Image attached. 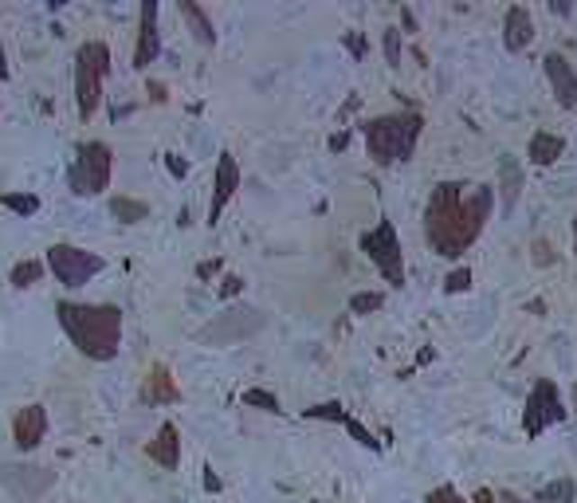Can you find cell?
<instances>
[{
	"label": "cell",
	"instance_id": "cell-1",
	"mask_svg": "<svg viewBox=\"0 0 577 503\" xmlns=\"http://www.w3.org/2000/svg\"><path fill=\"white\" fill-rule=\"evenodd\" d=\"M495 205L491 185H464V181H440L424 205V237L432 252L444 260H460L483 232Z\"/></svg>",
	"mask_w": 577,
	"mask_h": 503
},
{
	"label": "cell",
	"instance_id": "cell-2",
	"mask_svg": "<svg viewBox=\"0 0 577 503\" xmlns=\"http://www.w3.org/2000/svg\"><path fill=\"white\" fill-rule=\"evenodd\" d=\"M59 327L75 350L95 362H111L122 346V311L111 303H59Z\"/></svg>",
	"mask_w": 577,
	"mask_h": 503
},
{
	"label": "cell",
	"instance_id": "cell-3",
	"mask_svg": "<svg viewBox=\"0 0 577 503\" xmlns=\"http://www.w3.org/2000/svg\"><path fill=\"white\" fill-rule=\"evenodd\" d=\"M362 130H365L369 157H374L377 166H401V162H409L412 149H417V142H420L424 114L420 111L381 114V119H369Z\"/></svg>",
	"mask_w": 577,
	"mask_h": 503
},
{
	"label": "cell",
	"instance_id": "cell-4",
	"mask_svg": "<svg viewBox=\"0 0 577 503\" xmlns=\"http://www.w3.org/2000/svg\"><path fill=\"white\" fill-rule=\"evenodd\" d=\"M111 75V48L103 40H91V44L79 48L75 56V103H79V119H95L103 103V79Z\"/></svg>",
	"mask_w": 577,
	"mask_h": 503
},
{
	"label": "cell",
	"instance_id": "cell-5",
	"mask_svg": "<svg viewBox=\"0 0 577 503\" xmlns=\"http://www.w3.org/2000/svg\"><path fill=\"white\" fill-rule=\"evenodd\" d=\"M111 169H114V154L106 142H83L75 162L68 169V185L75 197H99V193L111 185Z\"/></svg>",
	"mask_w": 577,
	"mask_h": 503
},
{
	"label": "cell",
	"instance_id": "cell-6",
	"mask_svg": "<svg viewBox=\"0 0 577 503\" xmlns=\"http://www.w3.org/2000/svg\"><path fill=\"white\" fill-rule=\"evenodd\" d=\"M362 252L374 260V267L385 275L389 287H405V252H401V237L393 229V220H377L374 229L362 232Z\"/></svg>",
	"mask_w": 577,
	"mask_h": 503
},
{
	"label": "cell",
	"instance_id": "cell-7",
	"mask_svg": "<svg viewBox=\"0 0 577 503\" xmlns=\"http://www.w3.org/2000/svg\"><path fill=\"white\" fill-rule=\"evenodd\" d=\"M267 327V315L259 311V307H228L224 315H216L209 327H201V342H212V346H232V342H244L259 335V330Z\"/></svg>",
	"mask_w": 577,
	"mask_h": 503
},
{
	"label": "cell",
	"instance_id": "cell-8",
	"mask_svg": "<svg viewBox=\"0 0 577 503\" xmlns=\"http://www.w3.org/2000/svg\"><path fill=\"white\" fill-rule=\"evenodd\" d=\"M48 267L56 272V280L63 287H83L86 280H95L106 264H103V256L83 252V248H75V244H51L48 248Z\"/></svg>",
	"mask_w": 577,
	"mask_h": 503
},
{
	"label": "cell",
	"instance_id": "cell-9",
	"mask_svg": "<svg viewBox=\"0 0 577 503\" xmlns=\"http://www.w3.org/2000/svg\"><path fill=\"white\" fill-rule=\"evenodd\" d=\"M558 421H565L562 393H558V385H554L550 378H542L535 390H530L527 409H522V433H527V436H542L550 425H558Z\"/></svg>",
	"mask_w": 577,
	"mask_h": 503
},
{
	"label": "cell",
	"instance_id": "cell-10",
	"mask_svg": "<svg viewBox=\"0 0 577 503\" xmlns=\"http://www.w3.org/2000/svg\"><path fill=\"white\" fill-rule=\"evenodd\" d=\"M0 484L8 488V496L20 503H36L40 496H48L56 484V472L40 464H0Z\"/></svg>",
	"mask_w": 577,
	"mask_h": 503
},
{
	"label": "cell",
	"instance_id": "cell-11",
	"mask_svg": "<svg viewBox=\"0 0 577 503\" xmlns=\"http://www.w3.org/2000/svg\"><path fill=\"white\" fill-rule=\"evenodd\" d=\"M161 56V31H158V0L141 4V24H138V48H134V67L146 71L149 63Z\"/></svg>",
	"mask_w": 577,
	"mask_h": 503
},
{
	"label": "cell",
	"instance_id": "cell-12",
	"mask_svg": "<svg viewBox=\"0 0 577 503\" xmlns=\"http://www.w3.org/2000/svg\"><path fill=\"white\" fill-rule=\"evenodd\" d=\"M542 67H546V79L554 87V99H558V106H565V111H573L577 106V71L573 63L558 56V51H550L546 59H542Z\"/></svg>",
	"mask_w": 577,
	"mask_h": 503
},
{
	"label": "cell",
	"instance_id": "cell-13",
	"mask_svg": "<svg viewBox=\"0 0 577 503\" xmlns=\"http://www.w3.org/2000/svg\"><path fill=\"white\" fill-rule=\"evenodd\" d=\"M239 189V166L232 154H221V162H216V181H212V201H209V224L221 220L224 205L236 197Z\"/></svg>",
	"mask_w": 577,
	"mask_h": 503
},
{
	"label": "cell",
	"instance_id": "cell-14",
	"mask_svg": "<svg viewBox=\"0 0 577 503\" xmlns=\"http://www.w3.org/2000/svg\"><path fill=\"white\" fill-rule=\"evenodd\" d=\"M43 433H48V409H43V405H24V409L16 413V421H13L16 448H20V453L36 448L43 441Z\"/></svg>",
	"mask_w": 577,
	"mask_h": 503
},
{
	"label": "cell",
	"instance_id": "cell-15",
	"mask_svg": "<svg viewBox=\"0 0 577 503\" xmlns=\"http://www.w3.org/2000/svg\"><path fill=\"white\" fill-rule=\"evenodd\" d=\"M530 40H535V16H530V8L510 4L503 16V48L522 51V48H530Z\"/></svg>",
	"mask_w": 577,
	"mask_h": 503
},
{
	"label": "cell",
	"instance_id": "cell-16",
	"mask_svg": "<svg viewBox=\"0 0 577 503\" xmlns=\"http://www.w3.org/2000/svg\"><path fill=\"white\" fill-rule=\"evenodd\" d=\"M138 398L146 401V405H173V401H181V390H177V382L169 378V370L158 362V366H149Z\"/></svg>",
	"mask_w": 577,
	"mask_h": 503
},
{
	"label": "cell",
	"instance_id": "cell-17",
	"mask_svg": "<svg viewBox=\"0 0 577 503\" xmlns=\"http://www.w3.org/2000/svg\"><path fill=\"white\" fill-rule=\"evenodd\" d=\"M522 197V166L515 162V157H499V205H503V212L510 217Z\"/></svg>",
	"mask_w": 577,
	"mask_h": 503
},
{
	"label": "cell",
	"instance_id": "cell-18",
	"mask_svg": "<svg viewBox=\"0 0 577 503\" xmlns=\"http://www.w3.org/2000/svg\"><path fill=\"white\" fill-rule=\"evenodd\" d=\"M149 460L161 468H177L181 464V433H177V425L166 421L158 429V436L149 441Z\"/></svg>",
	"mask_w": 577,
	"mask_h": 503
},
{
	"label": "cell",
	"instance_id": "cell-19",
	"mask_svg": "<svg viewBox=\"0 0 577 503\" xmlns=\"http://www.w3.org/2000/svg\"><path fill=\"white\" fill-rule=\"evenodd\" d=\"M565 154V138H558V134H550V130H538L535 138H530V149H527V157L535 166H554L558 162V157Z\"/></svg>",
	"mask_w": 577,
	"mask_h": 503
},
{
	"label": "cell",
	"instance_id": "cell-20",
	"mask_svg": "<svg viewBox=\"0 0 577 503\" xmlns=\"http://www.w3.org/2000/svg\"><path fill=\"white\" fill-rule=\"evenodd\" d=\"M181 16L189 20L193 36H197L204 48H212V44H216V28H212V20L204 16V8H201V4H193V0H181Z\"/></svg>",
	"mask_w": 577,
	"mask_h": 503
},
{
	"label": "cell",
	"instance_id": "cell-21",
	"mask_svg": "<svg viewBox=\"0 0 577 503\" xmlns=\"http://www.w3.org/2000/svg\"><path fill=\"white\" fill-rule=\"evenodd\" d=\"M535 499L538 503H573L577 499V484L570 476H558V480H550V484H542L535 491Z\"/></svg>",
	"mask_w": 577,
	"mask_h": 503
},
{
	"label": "cell",
	"instance_id": "cell-22",
	"mask_svg": "<svg viewBox=\"0 0 577 503\" xmlns=\"http://www.w3.org/2000/svg\"><path fill=\"white\" fill-rule=\"evenodd\" d=\"M111 212L122 224H138V220L149 217V205H146V201H134V197H114L111 201Z\"/></svg>",
	"mask_w": 577,
	"mask_h": 503
},
{
	"label": "cell",
	"instance_id": "cell-23",
	"mask_svg": "<svg viewBox=\"0 0 577 503\" xmlns=\"http://www.w3.org/2000/svg\"><path fill=\"white\" fill-rule=\"evenodd\" d=\"M0 205L20 212V217H32V212H40V197H32V193H0Z\"/></svg>",
	"mask_w": 577,
	"mask_h": 503
},
{
	"label": "cell",
	"instance_id": "cell-24",
	"mask_svg": "<svg viewBox=\"0 0 577 503\" xmlns=\"http://www.w3.org/2000/svg\"><path fill=\"white\" fill-rule=\"evenodd\" d=\"M381 307H385V295L381 292H357L350 299V315H374V311H381Z\"/></svg>",
	"mask_w": 577,
	"mask_h": 503
},
{
	"label": "cell",
	"instance_id": "cell-25",
	"mask_svg": "<svg viewBox=\"0 0 577 503\" xmlns=\"http://www.w3.org/2000/svg\"><path fill=\"white\" fill-rule=\"evenodd\" d=\"M43 275V264L40 260H20L13 267V287H32Z\"/></svg>",
	"mask_w": 577,
	"mask_h": 503
},
{
	"label": "cell",
	"instance_id": "cell-26",
	"mask_svg": "<svg viewBox=\"0 0 577 503\" xmlns=\"http://www.w3.org/2000/svg\"><path fill=\"white\" fill-rule=\"evenodd\" d=\"M381 51H385V63L389 67H401V28H385V36H381Z\"/></svg>",
	"mask_w": 577,
	"mask_h": 503
},
{
	"label": "cell",
	"instance_id": "cell-27",
	"mask_svg": "<svg viewBox=\"0 0 577 503\" xmlns=\"http://www.w3.org/2000/svg\"><path fill=\"white\" fill-rule=\"evenodd\" d=\"M244 405H252V409H264V413H283V405L275 393H267V390H248L244 393Z\"/></svg>",
	"mask_w": 577,
	"mask_h": 503
},
{
	"label": "cell",
	"instance_id": "cell-28",
	"mask_svg": "<svg viewBox=\"0 0 577 503\" xmlns=\"http://www.w3.org/2000/svg\"><path fill=\"white\" fill-rule=\"evenodd\" d=\"M530 260H535V267H554L558 264V252H554L550 240H535L530 244Z\"/></svg>",
	"mask_w": 577,
	"mask_h": 503
},
{
	"label": "cell",
	"instance_id": "cell-29",
	"mask_svg": "<svg viewBox=\"0 0 577 503\" xmlns=\"http://www.w3.org/2000/svg\"><path fill=\"white\" fill-rule=\"evenodd\" d=\"M467 287H472V272H467V267H455V272L444 275V292L448 295H460Z\"/></svg>",
	"mask_w": 577,
	"mask_h": 503
},
{
	"label": "cell",
	"instance_id": "cell-30",
	"mask_svg": "<svg viewBox=\"0 0 577 503\" xmlns=\"http://www.w3.org/2000/svg\"><path fill=\"white\" fill-rule=\"evenodd\" d=\"M424 503H472V499H464L460 491H455V488L448 484V488H437V491H432V496L424 499Z\"/></svg>",
	"mask_w": 577,
	"mask_h": 503
},
{
	"label": "cell",
	"instance_id": "cell-31",
	"mask_svg": "<svg viewBox=\"0 0 577 503\" xmlns=\"http://www.w3.org/2000/svg\"><path fill=\"white\" fill-rule=\"evenodd\" d=\"M342 44L354 51V59H362V56H365V36H362V31H346Z\"/></svg>",
	"mask_w": 577,
	"mask_h": 503
},
{
	"label": "cell",
	"instance_id": "cell-32",
	"mask_svg": "<svg viewBox=\"0 0 577 503\" xmlns=\"http://www.w3.org/2000/svg\"><path fill=\"white\" fill-rule=\"evenodd\" d=\"M239 287H244V280H239V275H228V280L221 283V295L228 299V295H239Z\"/></svg>",
	"mask_w": 577,
	"mask_h": 503
},
{
	"label": "cell",
	"instance_id": "cell-33",
	"mask_svg": "<svg viewBox=\"0 0 577 503\" xmlns=\"http://www.w3.org/2000/svg\"><path fill=\"white\" fill-rule=\"evenodd\" d=\"M472 503H499V491H491V488H475V491H472Z\"/></svg>",
	"mask_w": 577,
	"mask_h": 503
},
{
	"label": "cell",
	"instance_id": "cell-34",
	"mask_svg": "<svg viewBox=\"0 0 577 503\" xmlns=\"http://www.w3.org/2000/svg\"><path fill=\"white\" fill-rule=\"evenodd\" d=\"M401 31H417V13L412 8H401Z\"/></svg>",
	"mask_w": 577,
	"mask_h": 503
},
{
	"label": "cell",
	"instance_id": "cell-35",
	"mask_svg": "<svg viewBox=\"0 0 577 503\" xmlns=\"http://www.w3.org/2000/svg\"><path fill=\"white\" fill-rule=\"evenodd\" d=\"M216 272H221V260H204V264L197 267V275H201V280H212Z\"/></svg>",
	"mask_w": 577,
	"mask_h": 503
},
{
	"label": "cell",
	"instance_id": "cell-36",
	"mask_svg": "<svg viewBox=\"0 0 577 503\" xmlns=\"http://www.w3.org/2000/svg\"><path fill=\"white\" fill-rule=\"evenodd\" d=\"M346 146H350V130H338V134L330 138V149H334V154H342Z\"/></svg>",
	"mask_w": 577,
	"mask_h": 503
},
{
	"label": "cell",
	"instance_id": "cell-37",
	"mask_svg": "<svg viewBox=\"0 0 577 503\" xmlns=\"http://www.w3.org/2000/svg\"><path fill=\"white\" fill-rule=\"evenodd\" d=\"M149 94H154L158 103H166V87H161V83H149Z\"/></svg>",
	"mask_w": 577,
	"mask_h": 503
},
{
	"label": "cell",
	"instance_id": "cell-38",
	"mask_svg": "<svg viewBox=\"0 0 577 503\" xmlns=\"http://www.w3.org/2000/svg\"><path fill=\"white\" fill-rule=\"evenodd\" d=\"M169 169H173L177 177H185V162H181V157H169Z\"/></svg>",
	"mask_w": 577,
	"mask_h": 503
},
{
	"label": "cell",
	"instance_id": "cell-39",
	"mask_svg": "<svg viewBox=\"0 0 577 503\" xmlns=\"http://www.w3.org/2000/svg\"><path fill=\"white\" fill-rule=\"evenodd\" d=\"M204 488H209V491H221V480H216V476L209 472V476H204Z\"/></svg>",
	"mask_w": 577,
	"mask_h": 503
},
{
	"label": "cell",
	"instance_id": "cell-40",
	"mask_svg": "<svg viewBox=\"0 0 577 503\" xmlns=\"http://www.w3.org/2000/svg\"><path fill=\"white\" fill-rule=\"evenodd\" d=\"M499 503H522V499L515 496V491H499Z\"/></svg>",
	"mask_w": 577,
	"mask_h": 503
},
{
	"label": "cell",
	"instance_id": "cell-41",
	"mask_svg": "<svg viewBox=\"0 0 577 503\" xmlns=\"http://www.w3.org/2000/svg\"><path fill=\"white\" fill-rule=\"evenodd\" d=\"M0 79H8V63H5V48H0Z\"/></svg>",
	"mask_w": 577,
	"mask_h": 503
},
{
	"label": "cell",
	"instance_id": "cell-42",
	"mask_svg": "<svg viewBox=\"0 0 577 503\" xmlns=\"http://www.w3.org/2000/svg\"><path fill=\"white\" fill-rule=\"evenodd\" d=\"M573 256H577V217H573Z\"/></svg>",
	"mask_w": 577,
	"mask_h": 503
},
{
	"label": "cell",
	"instance_id": "cell-43",
	"mask_svg": "<svg viewBox=\"0 0 577 503\" xmlns=\"http://www.w3.org/2000/svg\"><path fill=\"white\" fill-rule=\"evenodd\" d=\"M573 409H577V382H573Z\"/></svg>",
	"mask_w": 577,
	"mask_h": 503
},
{
	"label": "cell",
	"instance_id": "cell-44",
	"mask_svg": "<svg viewBox=\"0 0 577 503\" xmlns=\"http://www.w3.org/2000/svg\"><path fill=\"white\" fill-rule=\"evenodd\" d=\"M314 503H330V499H314Z\"/></svg>",
	"mask_w": 577,
	"mask_h": 503
}]
</instances>
